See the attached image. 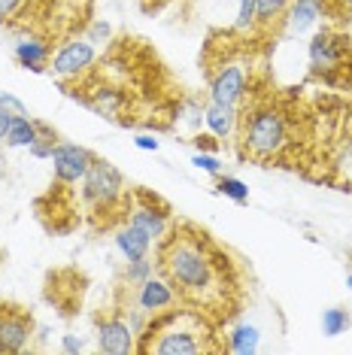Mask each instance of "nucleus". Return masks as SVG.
I'll list each match as a JSON object with an SVG mask.
<instances>
[{
    "label": "nucleus",
    "instance_id": "23",
    "mask_svg": "<svg viewBox=\"0 0 352 355\" xmlns=\"http://www.w3.org/2000/svg\"><path fill=\"white\" fill-rule=\"evenodd\" d=\"M292 0H255V12H258V28H270L276 21H283L285 10Z\"/></svg>",
    "mask_w": 352,
    "mask_h": 355
},
{
    "label": "nucleus",
    "instance_id": "31",
    "mask_svg": "<svg viewBox=\"0 0 352 355\" xmlns=\"http://www.w3.org/2000/svg\"><path fill=\"white\" fill-rule=\"evenodd\" d=\"M195 149L197 152H215V149H219V137H213L210 131H206V134H195Z\"/></svg>",
    "mask_w": 352,
    "mask_h": 355
},
{
    "label": "nucleus",
    "instance_id": "25",
    "mask_svg": "<svg viewBox=\"0 0 352 355\" xmlns=\"http://www.w3.org/2000/svg\"><path fill=\"white\" fill-rule=\"evenodd\" d=\"M152 273H155V264H152L149 255H146V258H137V261H127L125 270H122V279H125V286L137 288L140 282H146L152 277Z\"/></svg>",
    "mask_w": 352,
    "mask_h": 355
},
{
    "label": "nucleus",
    "instance_id": "20",
    "mask_svg": "<svg viewBox=\"0 0 352 355\" xmlns=\"http://www.w3.org/2000/svg\"><path fill=\"white\" fill-rule=\"evenodd\" d=\"M58 134L52 131L46 122H37V140L28 146V152H30V158H39V161H49L52 158V152H55V146H58Z\"/></svg>",
    "mask_w": 352,
    "mask_h": 355
},
{
    "label": "nucleus",
    "instance_id": "35",
    "mask_svg": "<svg viewBox=\"0 0 352 355\" xmlns=\"http://www.w3.org/2000/svg\"><path fill=\"white\" fill-rule=\"evenodd\" d=\"M0 25H3V21H0Z\"/></svg>",
    "mask_w": 352,
    "mask_h": 355
},
{
    "label": "nucleus",
    "instance_id": "27",
    "mask_svg": "<svg viewBox=\"0 0 352 355\" xmlns=\"http://www.w3.org/2000/svg\"><path fill=\"white\" fill-rule=\"evenodd\" d=\"M191 167H197V171H204V173H210V176H219L222 173V161L215 152H197L195 149V155H191Z\"/></svg>",
    "mask_w": 352,
    "mask_h": 355
},
{
    "label": "nucleus",
    "instance_id": "30",
    "mask_svg": "<svg viewBox=\"0 0 352 355\" xmlns=\"http://www.w3.org/2000/svg\"><path fill=\"white\" fill-rule=\"evenodd\" d=\"M134 146L143 149V152H158L161 149V140H158L155 134H137L134 137Z\"/></svg>",
    "mask_w": 352,
    "mask_h": 355
},
{
    "label": "nucleus",
    "instance_id": "11",
    "mask_svg": "<svg viewBox=\"0 0 352 355\" xmlns=\"http://www.w3.org/2000/svg\"><path fill=\"white\" fill-rule=\"evenodd\" d=\"M34 322L12 306H0V352H21L30 343Z\"/></svg>",
    "mask_w": 352,
    "mask_h": 355
},
{
    "label": "nucleus",
    "instance_id": "29",
    "mask_svg": "<svg viewBox=\"0 0 352 355\" xmlns=\"http://www.w3.org/2000/svg\"><path fill=\"white\" fill-rule=\"evenodd\" d=\"M28 0H0V21H10L15 15L21 12V6H25Z\"/></svg>",
    "mask_w": 352,
    "mask_h": 355
},
{
    "label": "nucleus",
    "instance_id": "17",
    "mask_svg": "<svg viewBox=\"0 0 352 355\" xmlns=\"http://www.w3.org/2000/svg\"><path fill=\"white\" fill-rule=\"evenodd\" d=\"M258 343H261V331H258V325H252V322H237V325L228 331V349L237 355L258 352Z\"/></svg>",
    "mask_w": 352,
    "mask_h": 355
},
{
    "label": "nucleus",
    "instance_id": "14",
    "mask_svg": "<svg viewBox=\"0 0 352 355\" xmlns=\"http://www.w3.org/2000/svg\"><path fill=\"white\" fill-rule=\"evenodd\" d=\"M12 58L19 67L30 70V73H46L52 61V46L43 37H21L12 46Z\"/></svg>",
    "mask_w": 352,
    "mask_h": 355
},
{
    "label": "nucleus",
    "instance_id": "26",
    "mask_svg": "<svg viewBox=\"0 0 352 355\" xmlns=\"http://www.w3.org/2000/svg\"><path fill=\"white\" fill-rule=\"evenodd\" d=\"M258 28V12H255V0H237V19H234V31L240 34H249Z\"/></svg>",
    "mask_w": 352,
    "mask_h": 355
},
{
    "label": "nucleus",
    "instance_id": "10",
    "mask_svg": "<svg viewBox=\"0 0 352 355\" xmlns=\"http://www.w3.org/2000/svg\"><path fill=\"white\" fill-rule=\"evenodd\" d=\"M137 334L122 316H107L98 319V349L103 355H127L137 352Z\"/></svg>",
    "mask_w": 352,
    "mask_h": 355
},
{
    "label": "nucleus",
    "instance_id": "34",
    "mask_svg": "<svg viewBox=\"0 0 352 355\" xmlns=\"http://www.w3.org/2000/svg\"><path fill=\"white\" fill-rule=\"evenodd\" d=\"M346 288H349V292H352V270L346 273Z\"/></svg>",
    "mask_w": 352,
    "mask_h": 355
},
{
    "label": "nucleus",
    "instance_id": "16",
    "mask_svg": "<svg viewBox=\"0 0 352 355\" xmlns=\"http://www.w3.org/2000/svg\"><path fill=\"white\" fill-rule=\"evenodd\" d=\"M237 119H240V107H225V103H215V101H210L204 107L206 131L213 137H219V140H228L237 131Z\"/></svg>",
    "mask_w": 352,
    "mask_h": 355
},
{
    "label": "nucleus",
    "instance_id": "6",
    "mask_svg": "<svg viewBox=\"0 0 352 355\" xmlns=\"http://www.w3.org/2000/svg\"><path fill=\"white\" fill-rule=\"evenodd\" d=\"M249 92V76L240 61H222L210 73V101L225 103V107H240Z\"/></svg>",
    "mask_w": 352,
    "mask_h": 355
},
{
    "label": "nucleus",
    "instance_id": "3",
    "mask_svg": "<svg viewBox=\"0 0 352 355\" xmlns=\"http://www.w3.org/2000/svg\"><path fill=\"white\" fill-rule=\"evenodd\" d=\"M243 149L249 152L252 158L267 161L276 158L279 152L289 143V122H285V112L276 107H258L249 112L243 125Z\"/></svg>",
    "mask_w": 352,
    "mask_h": 355
},
{
    "label": "nucleus",
    "instance_id": "32",
    "mask_svg": "<svg viewBox=\"0 0 352 355\" xmlns=\"http://www.w3.org/2000/svg\"><path fill=\"white\" fill-rule=\"evenodd\" d=\"M82 349H85L82 337H76V334H64V337H61V352H67V355H79Z\"/></svg>",
    "mask_w": 352,
    "mask_h": 355
},
{
    "label": "nucleus",
    "instance_id": "1",
    "mask_svg": "<svg viewBox=\"0 0 352 355\" xmlns=\"http://www.w3.org/2000/svg\"><path fill=\"white\" fill-rule=\"evenodd\" d=\"M158 268L173 282L179 297H186L191 304L215 306L225 301L228 286L222 277L219 255L213 252L204 234L191 228L167 231V240L158 252Z\"/></svg>",
    "mask_w": 352,
    "mask_h": 355
},
{
    "label": "nucleus",
    "instance_id": "4",
    "mask_svg": "<svg viewBox=\"0 0 352 355\" xmlns=\"http://www.w3.org/2000/svg\"><path fill=\"white\" fill-rule=\"evenodd\" d=\"M122 195H125L122 173H118L109 161L94 158L91 171H88L82 180V200L91 209H100L103 213V209H113L118 200H122Z\"/></svg>",
    "mask_w": 352,
    "mask_h": 355
},
{
    "label": "nucleus",
    "instance_id": "12",
    "mask_svg": "<svg viewBox=\"0 0 352 355\" xmlns=\"http://www.w3.org/2000/svg\"><path fill=\"white\" fill-rule=\"evenodd\" d=\"M307 58H310V70H313V73H331V70H337L343 61L340 37H334L331 31L313 34V40H310V46H307Z\"/></svg>",
    "mask_w": 352,
    "mask_h": 355
},
{
    "label": "nucleus",
    "instance_id": "18",
    "mask_svg": "<svg viewBox=\"0 0 352 355\" xmlns=\"http://www.w3.org/2000/svg\"><path fill=\"white\" fill-rule=\"evenodd\" d=\"M85 103H88V107H91L94 112H98V116L116 119L118 112H122V107H125V94L118 92V88H98V92H94Z\"/></svg>",
    "mask_w": 352,
    "mask_h": 355
},
{
    "label": "nucleus",
    "instance_id": "9",
    "mask_svg": "<svg viewBox=\"0 0 352 355\" xmlns=\"http://www.w3.org/2000/svg\"><path fill=\"white\" fill-rule=\"evenodd\" d=\"M127 222L137 225L140 231H146L152 237V243H155V240H164L167 231L173 228L170 209H167L164 204H158V200L149 198V195H137V200L131 204V216H127Z\"/></svg>",
    "mask_w": 352,
    "mask_h": 355
},
{
    "label": "nucleus",
    "instance_id": "13",
    "mask_svg": "<svg viewBox=\"0 0 352 355\" xmlns=\"http://www.w3.org/2000/svg\"><path fill=\"white\" fill-rule=\"evenodd\" d=\"M328 10V0H292L285 10V34L289 37H303L307 31H313L319 25V19Z\"/></svg>",
    "mask_w": 352,
    "mask_h": 355
},
{
    "label": "nucleus",
    "instance_id": "5",
    "mask_svg": "<svg viewBox=\"0 0 352 355\" xmlns=\"http://www.w3.org/2000/svg\"><path fill=\"white\" fill-rule=\"evenodd\" d=\"M98 64V46L85 37L67 40L49 61V73L58 79H82Z\"/></svg>",
    "mask_w": 352,
    "mask_h": 355
},
{
    "label": "nucleus",
    "instance_id": "15",
    "mask_svg": "<svg viewBox=\"0 0 352 355\" xmlns=\"http://www.w3.org/2000/svg\"><path fill=\"white\" fill-rule=\"evenodd\" d=\"M116 249H118V255L125 258V261H137V258H146L149 255V249H152V237L146 231H140L137 225H131V222H125L122 228L116 231Z\"/></svg>",
    "mask_w": 352,
    "mask_h": 355
},
{
    "label": "nucleus",
    "instance_id": "22",
    "mask_svg": "<svg viewBox=\"0 0 352 355\" xmlns=\"http://www.w3.org/2000/svg\"><path fill=\"white\" fill-rule=\"evenodd\" d=\"M349 328H352L349 310H343V306H328V310H322V334L325 337H340V334H346Z\"/></svg>",
    "mask_w": 352,
    "mask_h": 355
},
{
    "label": "nucleus",
    "instance_id": "8",
    "mask_svg": "<svg viewBox=\"0 0 352 355\" xmlns=\"http://www.w3.org/2000/svg\"><path fill=\"white\" fill-rule=\"evenodd\" d=\"M176 301H179V292L173 288V282L167 277H155V273L146 282H140L137 295H134V306L140 313H146L149 319H158L161 313L176 306Z\"/></svg>",
    "mask_w": 352,
    "mask_h": 355
},
{
    "label": "nucleus",
    "instance_id": "28",
    "mask_svg": "<svg viewBox=\"0 0 352 355\" xmlns=\"http://www.w3.org/2000/svg\"><path fill=\"white\" fill-rule=\"evenodd\" d=\"M85 40H91L94 46L109 43V40H113V25H109V21H103V19H94L91 25H88V31H85Z\"/></svg>",
    "mask_w": 352,
    "mask_h": 355
},
{
    "label": "nucleus",
    "instance_id": "19",
    "mask_svg": "<svg viewBox=\"0 0 352 355\" xmlns=\"http://www.w3.org/2000/svg\"><path fill=\"white\" fill-rule=\"evenodd\" d=\"M34 140H37V119H28V112L25 116H15L3 143L10 149H28Z\"/></svg>",
    "mask_w": 352,
    "mask_h": 355
},
{
    "label": "nucleus",
    "instance_id": "2",
    "mask_svg": "<svg viewBox=\"0 0 352 355\" xmlns=\"http://www.w3.org/2000/svg\"><path fill=\"white\" fill-rule=\"evenodd\" d=\"M146 343H140L137 352L152 355H201L219 352V346L210 340V325L201 319V313H161L158 322H149Z\"/></svg>",
    "mask_w": 352,
    "mask_h": 355
},
{
    "label": "nucleus",
    "instance_id": "21",
    "mask_svg": "<svg viewBox=\"0 0 352 355\" xmlns=\"http://www.w3.org/2000/svg\"><path fill=\"white\" fill-rule=\"evenodd\" d=\"M215 191H219L222 198H228V200H234V204H249V185H246L240 176H228V173H219L215 176Z\"/></svg>",
    "mask_w": 352,
    "mask_h": 355
},
{
    "label": "nucleus",
    "instance_id": "33",
    "mask_svg": "<svg viewBox=\"0 0 352 355\" xmlns=\"http://www.w3.org/2000/svg\"><path fill=\"white\" fill-rule=\"evenodd\" d=\"M334 3H337L340 10H352V0H334Z\"/></svg>",
    "mask_w": 352,
    "mask_h": 355
},
{
    "label": "nucleus",
    "instance_id": "24",
    "mask_svg": "<svg viewBox=\"0 0 352 355\" xmlns=\"http://www.w3.org/2000/svg\"><path fill=\"white\" fill-rule=\"evenodd\" d=\"M25 103H21L19 98H12V94H3L0 92V143L6 140V131H10L12 119L15 116H25Z\"/></svg>",
    "mask_w": 352,
    "mask_h": 355
},
{
    "label": "nucleus",
    "instance_id": "7",
    "mask_svg": "<svg viewBox=\"0 0 352 355\" xmlns=\"http://www.w3.org/2000/svg\"><path fill=\"white\" fill-rule=\"evenodd\" d=\"M94 152L85 149V146H76V143H58L52 152V171H55V180L64 182V185H76L85 180V173L91 171L94 164Z\"/></svg>",
    "mask_w": 352,
    "mask_h": 355
}]
</instances>
